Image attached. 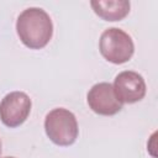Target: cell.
I'll use <instances>...</instances> for the list:
<instances>
[{
	"instance_id": "6da1fadb",
	"label": "cell",
	"mask_w": 158,
	"mask_h": 158,
	"mask_svg": "<svg viewBox=\"0 0 158 158\" xmlns=\"http://www.w3.org/2000/svg\"><path fill=\"white\" fill-rule=\"evenodd\" d=\"M16 32L20 41L27 48L41 49L46 47L52 38L53 23L43 9L28 7L19 15Z\"/></svg>"
},
{
	"instance_id": "7a4b0ae2",
	"label": "cell",
	"mask_w": 158,
	"mask_h": 158,
	"mask_svg": "<svg viewBox=\"0 0 158 158\" xmlns=\"http://www.w3.org/2000/svg\"><path fill=\"white\" fill-rule=\"evenodd\" d=\"M44 131L54 144L62 147L70 146L79 135L77 117L64 107L53 109L44 117Z\"/></svg>"
},
{
	"instance_id": "3957f363",
	"label": "cell",
	"mask_w": 158,
	"mask_h": 158,
	"mask_svg": "<svg viewBox=\"0 0 158 158\" xmlns=\"http://www.w3.org/2000/svg\"><path fill=\"white\" fill-rule=\"evenodd\" d=\"M99 51L107 62L123 64L132 58L135 53V44L127 32L117 27H110L100 36Z\"/></svg>"
},
{
	"instance_id": "277c9868",
	"label": "cell",
	"mask_w": 158,
	"mask_h": 158,
	"mask_svg": "<svg viewBox=\"0 0 158 158\" xmlns=\"http://www.w3.org/2000/svg\"><path fill=\"white\" fill-rule=\"evenodd\" d=\"M31 99L23 91H11L0 102V120L10 128L21 126L31 112Z\"/></svg>"
},
{
	"instance_id": "5b68a950",
	"label": "cell",
	"mask_w": 158,
	"mask_h": 158,
	"mask_svg": "<svg viewBox=\"0 0 158 158\" xmlns=\"http://www.w3.org/2000/svg\"><path fill=\"white\" fill-rule=\"evenodd\" d=\"M114 93L121 104H135L146 95V81L141 74L133 70L118 73L114 80Z\"/></svg>"
},
{
	"instance_id": "8992f818",
	"label": "cell",
	"mask_w": 158,
	"mask_h": 158,
	"mask_svg": "<svg viewBox=\"0 0 158 158\" xmlns=\"http://www.w3.org/2000/svg\"><path fill=\"white\" fill-rule=\"evenodd\" d=\"M89 107L98 115L112 116L121 111L122 104L117 100L112 84L102 81L93 85L86 95Z\"/></svg>"
},
{
	"instance_id": "52a82bcc",
	"label": "cell",
	"mask_w": 158,
	"mask_h": 158,
	"mask_svg": "<svg viewBox=\"0 0 158 158\" xmlns=\"http://www.w3.org/2000/svg\"><path fill=\"white\" fill-rule=\"evenodd\" d=\"M90 6L105 21H121L130 14L131 9V4L127 0H93Z\"/></svg>"
},
{
	"instance_id": "ba28073f",
	"label": "cell",
	"mask_w": 158,
	"mask_h": 158,
	"mask_svg": "<svg viewBox=\"0 0 158 158\" xmlns=\"http://www.w3.org/2000/svg\"><path fill=\"white\" fill-rule=\"evenodd\" d=\"M0 154H1V141H0Z\"/></svg>"
},
{
	"instance_id": "9c48e42d",
	"label": "cell",
	"mask_w": 158,
	"mask_h": 158,
	"mask_svg": "<svg viewBox=\"0 0 158 158\" xmlns=\"http://www.w3.org/2000/svg\"><path fill=\"white\" fill-rule=\"evenodd\" d=\"M4 158H15V157H4Z\"/></svg>"
}]
</instances>
